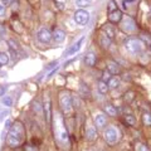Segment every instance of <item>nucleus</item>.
I'll list each match as a JSON object with an SVG mask.
<instances>
[{"label": "nucleus", "instance_id": "nucleus-1", "mask_svg": "<svg viewBox=\"0 0 151 151\" xmlns=\"http://www.w3.org/2000/svg\"><path fill=\"white\" fill-rule=\"evenodd\" d=\"M24 135H25V130L22 122H15L10 129H9V134L6 137V144L10 147H19L23 141H24Z\"/></svg>", "mask_w": 151, "mask_h": 151}, {"label": "nucleus", "instance_id": "nucleus-2", "mask_svg": "<svg viewBox=\"0 0 151 151\" xmlns=\"http://www.w3.org/2000/svg\"><path fill=\"white\" fill-rule=\"evenodd\" d=\"M59 105L62 107L64 113H70L73 110L72 105V97H70L69 92H62L59 96Z\"/></svg>", "mask_w": 151, "mask_h": 151}, {"label": "nucleus", "instance_id": "nucleus-3", "mask_svg": "<svg viewBox=\"0 0 151 151\" xmlns=\"http://www.w3.org/2000/svg\"><path fill=\"white\" fill-rule=\"evenodd\" d=\"M142 45L144 43L139 38H127L125 40V47L130 53H139L142 49Z\"/></svg>", "mask_w": 151, "mask_h": 151}, {"label": "nucleus", "instance_id": "nucleus-4", "mask_svg": "<svg viewBox=\"0 0 151 151\" xmlns=\"http://www.w3.org/2000/svg\"><path fill=\"white\" fill-rule=\"evenodd\" d=\"M119 139H120V134L116 127H108L105 131V140L108 144H116Z\"/></svg>", "mask_w": 151, "mask_h": 151}, {"label": "nucleus", "instance_id": "nucleus-5", "mask_svg": "<svg viewBox=\"0 0 151 151\" xmlns=\"http://www.w3.org/2000/svg\"><path fill=\"white\" fill-rule=\"evenodd\" d=\"M74 20L79 25L87 24L88 20H89V13L83 10V9H79V10H77L74 13Z\"/></svg>", "mask_w": 151, "mask_h": 151}, {"label": "nucleus", "instance_id": "nucleus-6", "mask_svg": "<svg viewBox=\"0 0 151 151\" xmlns=\"http://www.w3.org/2000/svg\"><path fill=\"white\" fill-rule=\"evenodd\" d=\"M121 28H122V30L126 32V33H132L136 29V24L131 18L126 17V18L121 19Z\"/></svg>", "mask_w": 151, "mask_h": 151}, {"label": "nucleus", "instance_id": "nucleus-7", "mask_svg": "<svg viewBox=\"0 0 151 151\" xmlns=\"http://www.w3.org/2000/svg\"><path fill=\"white\" fill-rule=\"evenodd\" d=\"M43 110H44L45 121H47V122H50V119H52V103H50L49 97H47V98H45L44 105H43Z\"/></svg>", "mask_w": 151, "mask_h": 151}, {"label": "nucleus", "instance_id": "nucleus-8", "mask_svg": "<svg viewBox=\"0 0 151 151\" xmlns=\"http://www.w3.org/2000/svg\"><path fill=\"white\" fill-rule=\"evenodd\" d=\"M52 39V34L48 29H40L38 32V40L42 42V43H48V42Z\"/></svg>", "mask_w": 151, "mask_h": 151}, {"label": "nucleus", "instance_id": "nucleus-9", "mask_svg": "<svg viewBox=\"0 0 151 151\" xmlns=\"http://www.w3.org/2000/svg\"><path fill=\"white\" fill-rule=\"evenodd\" d=\"M121 19H122V13L120 10H115L108 14V20L111 23H119L121 22Z\"/></svg>", "mask_w": 151, "mask_h": 151}, {"label": "nucleus", "instance_id": "nucleus-10", "mask_svg": "<svg viewBox=\"0 0 151 151\" xmlns=\"http://www.w3.org/2000/svg\"><path fill=\"white\" fill-rule=\"evenodd\" d=\"M94 124H96L98 129H102V127L106 125V116L102 115V113H97V115L94 116Z\"/></svg>", "mask_w": 151, "mask_h": 151}, {"label": "nucleus", "instance_id": "nucleus-11", "mask_svg": "<svg viewBox=\"0 0 151 151\" xmlns=\"http://www.w3.org/2000/svg\"><path fill=\"white\" fill-rule=\"evenodd\" d=\"M84 62H86V64L89 65V67H93V65L96 64V54L92 53V52L87 53L86 57H84Z\"/></svg>", "mask_w": 151, "mask_h": 151}, {"label": "nucleus", "instance_id": "nucleus-12", "mask_svg": "<svg viewBox=\"0 0 151 151\" xmlns=\"http://www.w3.org/2000/svg\"><path fill=\"white\" fill-rule=\"evenodd\" d=\"M53 39L57 42V43H60V42H63L64 40V38H65V33L62 30V29H57L54 33H53Z\"/></svg>", "mask_w": 151, "mask_h": 151}, {"label": "nucleus", "instance_id": "nucleus-13", "mask_svg": "<svg viewBox=\"0 0 151 151\" xmlns=\"http://www.w3.org/2000/svg\"><path fill=\"white\" fill-rule=\"evenodd\" d=\"M86 137L88 141H94L97 140V132L94 129H92V127H88L87 131H86Z\"/></svg>", "mask_w": 151, "mask_h": 151}, {"label": "nucleus", "instance_id": "nucleus-14", "mask_svg": "<svg viewBox=\"0 0 151 151\" xmlns=\"http://www.w3.org/2000/svg\"><path fill=\"white\" fill-rule=\"evenodd\" d=\"M108 72H110L111 74H120L121 72V69L119 67V64H116L115 62H110L108 63Z\"/></svg>", "mask_w": 151, "mask_h": 151}, {"label": "nucleus", "instance_id": "nucleus-15", "mask_svg": "<svg viewBox=\"0 0 151 151\" xmlns=\"http://www.w3.org/2000/svg\"><path fill=\"white\" fill-rule=\"evenodd\" d=\"M83 42H84V38H81V39H79V40L77 42V43H76V44L72 47V48H70V49L67 52V54H68V55H70V54H74L76 52H78L79 49H81V45H82Z\"/></svg>", "mask_w": 151, "mask_h": 151}, {"label": "nucleus", "instance_id": "nucleus-16", "mask_svg": "<svg viewBox=\"0 0 151 151\" xmlns=\"http://www.w3.org/2000/svg\"><path fill=\"white\" fill-rule=\"evenodd\" d=\"M103 30H105V33H106L105 35H107L110 39H113V38H115V30H113V28L111 25L103 27Z\"/></svg>", "mask_w": 151, "mask_h": 151}, {"label": "nucleus", "instance_id": "nucleus-17", "mask_svg": "<svg viewBox=\"0 0 151 151\" xmlns=\"http://www.w3.org/2000/svg\"><path fill=\"white\" fill-rule=\"evenodd\" d=\"M108 84L106 83V82H102V81H100L98 82V91H100L102 94H106L107 92H108Z\"/></svg>", "mask_w": 151, "mask_h": 151}, {"label": "nucleus", "instance_id": "nucleus-18", "mask_svg": "<svg viewBox=\"0 0 151 151\" xmlns=\"http://www.w3.org/2000/svg\"><path fill=\"white\" fill-rule=\"evenodd\" d=\"M111 42H112V39H110L107 35L101 37V45L103 47V48H108V47L111 45Z\"/></svg>", "mask_w": 151, "mask_h": 151}, {"label": "nucleus", "instance_id": "nucleus-19", "mask_svg": "<svg viewBox=\"0 0 151 151\" xmlns=\"http://www.w3.org/2000/svg\"><path fill=\"white\" fill-rule=\"evenodd\" d=\"M108 88H116V87H119V84H120V78L119 77H115V78H111L110 81H108Z\"/></svg>", "mask_w": 151, "mask_h": 151}, {"label": "nucleus", "instance_id": "nucleus-20", "mask_svg": "<svg viewBox=\"0 0 151 151\" xmlns=\"http://www.w3.org/2000/svg\"><path fill=\"white\" fill-rule=\"evenodd\" d=\"M105 110H106L107 115H110V116H116V113H117L115 106H112V105H106L105 106Z\"/></svg>", "mask_w": 151, "mask_h": 151}, {"label": "nucleus", "instance_id": "nucleus-21", "mask_svg": "<svg viewBox=\"0 0 151 151\" xmlns=\"http://www.w3.org/2000/svg\"><path fill=\"white\" fill-rule=\"evenodd\" d=\"M142 122L145 126H151V115L149 112H145L142 115Z\"/></svg>", "mask_w": 151, "mask_h": 151}, {"label": "nucleus", "instance_id": "nucleus-22", "mask_svg": "<svg viewBox=\"0 0 151 151\" xmlns=\"http://www.w3.org/2000/svg\"><path fill=\"white\" fill-rule=\"evenodd\" d=\"M125 120H126V122L129 124L130 126H135L136 125V119L132 115H126L125 116Z\"/></svg>", "mask_w": 151, "mask_h": 151}, {"label": "nucleus", "instance_id": "nucleus-23", "mask_svg": "<svg viewBox=\"0 0 151 151\" xmlns=\"http://www.w3.org/2000/svg\"><path fill=\"white\" fill-rule=\"evenodd\" d=\"M76 3H77V5H78V6L84 8V6H88V5H91L92 0H76Z\"/></svg>", "mask_w": 151, "mask_h": 151}, {"label": "nucleus", "instance_id": "nucleus-24", "mask_svg": "<svg viewBox=\"0 0 151 151\" xmlns=\"http://www.w3.org/2000/svg\"><path fill=\"white\" fill-rule=\"evenodd\" d=\"M111 76H112V74H111L110 72H108V70H105V72L102 73V79H101V81H102V82H106V83H108V81H110V79L112 78Z\"/></svg>", "mask_w": 151, "mask_h": 151}, {"label": "nucleus", "instance_id": "nucleus-25", "mask_svg": "<svg viewBox=\"0 0 151 151\" xmlns=\"http://www.w3.org/2000/svg\"><path fill=\"white\" fill-rule=\"evenodd\" d=\"M9 62V57L6 53H0V64L4 65Z\"/></svg>", "mask_w": 151, "mask_h": 151}, {"label": "nucleus", "instance_id": "nucleus-26", "mask_svg": "<svg viewBox=\"0 0 151 151\" xmlns=\"http://www.w3.org/2000/svg\"><path fill=\"white\" fill-rule=\"evenodd\" d=\"M81 92H82V94H83V97L89 96V89H88V87H87V84L82 83V86H81Z\"/></svg>", "mask_w": 151, "mask_h": 151}, {"label": "nucleus", "instance_id": "nucleus-27", "mask_svg": "<svg viewBox=\"0 0 151 151\" xmlns=\"http://www.w3.org/2000/svg\"><path fill=\"white\" fill-rule=\"evenodd\" d=\"M136 151H150V150L144 144H136Z\"/></svg>", "mask_w": 151, "mask_h": 151}, {"label": "nucleus", "instance_id": "nucleus-28", "mask_svg": "<svg viewBox=\"0 0 151 151\" xmlns=\"http://www.w3.org/2000/svg\"><path fill=\"white\" fill-rule=\"evenodd\" d=\"M132 100H134V92H127V93L125 94V101H126L127 103H130Z\"/></svg>", "mask_w": 151, "mask_h": 151}, {"label": "nucleus", "instance_id": "nucleus-29", "mask_svg": "<svg viewBox=\"0 0 151 151\" xmlns=\"http://www.w3.org/2000/svg\"><path fill=\"white\" fill-rule=\"evenodd\" d=\"M8 44H9V47H10V49H12V50H17V49H18V44H17V42H15V40L10 39V40L8 42Z\"/></svg>", "mask_w": 151, "mask_h": 151}, {"label": "nucleus", "instance_id": "nucleus-30", "mask_svg": "<svg viewBox=\"0 0 151 151\" xmlns=\"http://www.w3.org/2000/svg\"><path fill=\"white\" fill-rule=\"evenodd\" d=\"M24 151H39L37 146L33 145H24Z\"/></svg>", "mask_w": 151, "mask_h": 151}, {"label": "nucleus", "instance_id": "nucleus-31", "mask_svg": "<svg viewBox=\"0 0 151 151\" xmlns=\"http://www.w3.org/2000/svg\"><path fill=\"white\" fill-rule=\"evenodd\" d=\"M3 103L5 106H8V107H10L12 106V103H13V100L10 97H5V98H3Z\"/></svg>", "mask_w": 151, "mask_h": 151}, {"label": "nucleus", "instance_id": "nucleus-32", "mask_svg": "<svg viewBox=\"0 0 151 151\" xmlns=\"http://www.w3.org/2000/svg\"><path fill=\"white\" fill-rule=\"evenodd\" d=\"M115 10H117V5L113 1H110V4H108V12H115Z\"/></svg>", "mask_w": 151, "mask_h": 151}, {"label": "nucleus", "instance_id": "nucleus-33", "mask_svg": "<svg viewBox=\"0 0 151 151\" xmlns=\"http://www.w3.org/2000/svg\"><path fill=\"white\" fill-rule=\"evenodd\" d=\"M5 10H6L5 5H4L3 3H0V17H3L4 14H5Z\"/></svg>", "mask_w": 151, "mask_h": 151}, {"label": "nucleus", "instance_id": "nucleus-34", "mask_svg": "<svg viewBox=\"0 0 151 151\" xmlns=\"http://www.w3.org/2000/svg\"><path fill=\"white\" fill-rule=\"evenodd\" d=\"M141 39H142L144 42H146L147 44H151V39L149 37H146V34H141Z\"/></svg>", "mask_w": 151, "mask_h": 151}, {"label": "nucleus", "instance_id": "nucleus-35", "mask_svg": "<svg viewBox=\"0 0 151 151\" xmlns=\"http://www.w3.org/2000/svg\"><path fill=\"white\" fill-rule=\"evenodd\" d=\"M1 1H3L4 5H10V4H12V3H14L15 0H1Z\"/></svg>", "mask_w": 151, "mask_h": 151}, {"label": "nucleus", "instance_id": "nucleus-36", "mask_svg": "<svg viewBox=\"0 0 151 151\" xmlns=\"http://www.w3.org/2000/svg\"><path fill=\"white\" fill-rule=\"evenodd\" d=\"M58 64V62H53V63H50L48 67H47V69H52V68H54V65H57Z\"/></svg>", "mask_w": 151, "mask_h": 151}, {"label": "nucleus", "instance_id": "nucleus-37", "mask_svg": "<svg viewBox=\"0 0 151 151\" xmlns=\"http://www.w3.org/2000/svg\"><path fill=\"white\" fill-rule=\"evenodd\" d=\"M10 125H12V121L10 120H6V122H5V127H6V129H10V127H12Z\"/></svg>", "mask_w": 151, "mask_h": 151}, {"label": "nucleus", "instance_id": "nucleus-38", "mask_svg": "<svg viewBox=\"0 0 151 151\" xmlns=\"http://www.w3.org/2000/svg\"><path fill=\"white\" fill-rule=\"evenodd\" d=\"M150 12H151V6H150Z\"/></svg>", "mask_w": 151, "mask_h": 151}, {"label": "nucleus", "instance_id": "nucleus-39", "mask_svg": "<svg viewBox=\"0 0 151 151\" xmlns=\"http://www.w3.org/2000/svg\"><path fill=\"white\" fill-rule=\"evenodd\" d=\"M150 49H151V44H150Z\"/></svg>", "mask_w": 151, "mask_h": 151}, {"label": "nucleus", "instance_id": "nucleus-40", "mask_svg": "<svg viewBox=\"0 0 151 151\" xmlns=\"http://www.w3.org/2000/svg\"><path fill=\"white\" fill-rule=\"evenodd\" d=\"M0 67H1V64H0Z\"/></svg>", "mask_w": 151, "mask_h": 151}, {"label": "nucleus", "instance_id": "nucleus-41", "mask_svg": "<svg viewBox=\"0 0 151 151\" xmlns=\"http://www.w3.org/2000/svg\"><path fill=\"white\" fill-rule=\"evenodd\" d=\"M0 115H1V113H0ZM0 117H1V116H0Z\"/></svg>", "mask_w": 151, "mask_h": 151}]
</instances>
